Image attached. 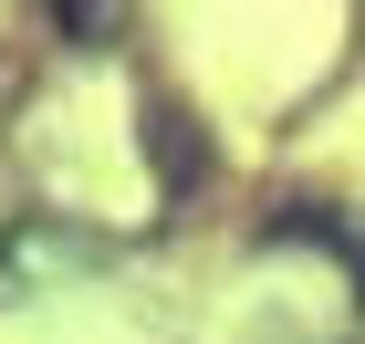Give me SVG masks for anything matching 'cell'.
Returning a JSON list of instances; mask_svg holds the SVG:
<instances>
[]
</instances>
